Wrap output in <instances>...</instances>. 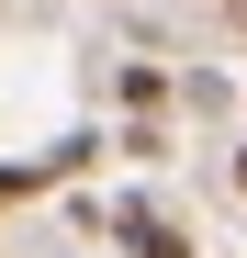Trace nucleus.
I'll return each instance as SVG.
<instances>
[{"instance_id": "f257e3e1", "label": "nucleus", "mask_w": 247, "mask_h": 258, "mask_svg": "<svg viewBox=\"0 0 247 258\" xmlns=\"http://www.w3.org/2000/svg\"><path fill=\"white\" fill-rule=\"evenodd\" d=\"M112 236L135 247V258H191V236L169 225V213H146V202H124V213H112Z\"/></svg>"}, {"instance_id": "f03ea898", "label": "nucleus", "mask_w": 247, "mask_h": 258, "mask_svg": "<svg viewBox=\"0 0 247 258\" xmlns=\"http://www.w3.org/2000/svg\"><path fill=\"white\" fill-rule=\"evenodd\" d=\"M23 191H34V168H0V213H12V202H23Z\"/></svg>"}, {"instance_id": "7ed1b4c3", "label": "nucleus", "mask_w": 247, "mask_h": 258, "mask_svg": "<svg viewBox=\"0 0 247 258\" xmlns=\"http://www.w3.org/2000/svg\"><path fill=\"white\" fill-rule=\"evenodd\" d=\"M236 191H247V146H236Z\"/></svg>"}]
</instances>
